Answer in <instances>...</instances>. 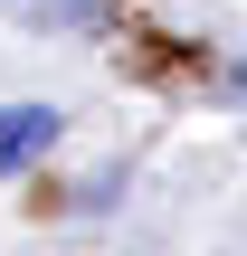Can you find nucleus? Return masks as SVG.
Returning a JSON list of instances; mask_svg holds the SVG:
<instances>
[{
    "label": "nucleus",
    "mask_w": 247,
    "mask_h": 256,
    "mask_svg": "<svg viewBox=\"0 0 247 256\" xmlns=\"http://www.w3.org/2000/svg\"><path fill=\"white\" fill-rule=\"evenodd\" d=\"M48 142H57V114H48V104H0V180L29 171Z\"/></svg>",
    "instance_id": "nucleus-1"
}]
</instances>
